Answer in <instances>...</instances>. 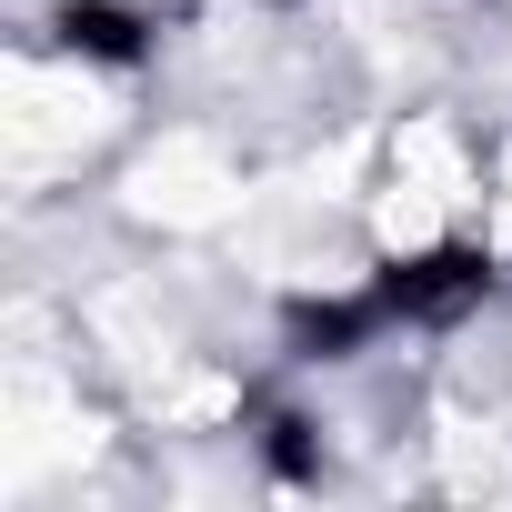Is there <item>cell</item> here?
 <instances>
[{
  "mask_svg": "<svg viewBox=\"0 0 512 512\" xmlns=\"http://www.w3.org/2000/svg\"><path fill=\"white\" fill-rule=\"evenodd\" d=\"M502 262L482 241H422V251H392V262H372V302L392 312V332H452L492 302Z\"/></svg>",
  "mask_w": 512,
  "mask_h": 512,
  "instance_id": "obj_1",
  "label": "cell"
},
{
  "mask_svg": "<svg viewBox=\"0 0 512 512\" xmlns=\"http://www.w3.org/2000/svg\"><path fill=\"white\" fill-rule=\"evenodd\" d=\"M382 332H392V312L372 302V282L282 302V352H292V362H362V352H372Z\"/></svg>",
  "mask_w": 512,
  "mask_h": 512,
  "instance_id": "obj_2",
  "label": "cell"
},
{
  "mask_svg": "<svg viewBox=\"0 0 512 512\" xmlns=\"http://www.w3.org/2000/svg\"><path fill=\"white\" fill-rule=\"evenodd\" d=\"M151 11H131V0H51V41L91 71H141L151 61Z\"/></svg>",
  "mask_w": 512,
  "mask_h": 512,
  "instance_id": "obj_3",
  "label": "cell"
},
{
  "mask_svg": "<svg viewBox=\"0 0 512 512\" xmlns=\"http://www.w3.org/2000/svg\"><path fill=\"white\" fill-rule=\"evenodd\" d=\"M262 452H272V472H282V482H312V472H322V452H312V422H302V412H272V442H262Z\"/></svg>",
  "mask_w": 512,
  "mask_h": 512,
  "instance_id": "obj_4",
  "label": "cell"
},
{
  "mask_svg": "<svg viewBox=\"0 0 512 512\" xmlns=\"http://www.w3.org/2000/svg\"><path fill=\"white\" fill-rule=\"evenodd\" d=\"M262 11H302V0H262Z\"/></svg>",
  "mask_w": 512,
  "mask_h": 512,
  "instance_id": "obj_5",
  "label": "cell"
}]
</instances>
